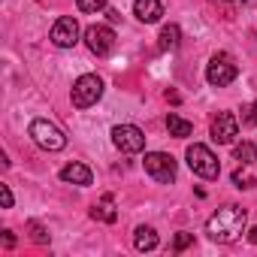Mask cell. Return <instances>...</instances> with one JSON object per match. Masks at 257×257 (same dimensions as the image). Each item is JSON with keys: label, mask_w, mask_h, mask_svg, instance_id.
Instances as JSON below:
<instances>
[{"label": "cell", "mask_w": 257, "mask_h": 257, "mask_svg": "<svg viewBox=\"0 0 257 257\" xmlns=\"http://www.w3.org/2000/svg\"><path fill=\"white\" fill-rule=\"evenodd\" d=\"M245 224H248V212H245L242 206L230 203V206L218 209V212L206 221V233H209L212 242L230 245V242H236V239L245 233Z\"/></svg>", "instance_id": "cell-1"}, {"label": "cell", "mask_w": 257, "mask_h": 257, "mask_svg": "<svg viewBox=\"0 0 257 257\" xmlns=\"http://www.w3.org/2000/svg\"><path fill=\"white\" fill-rule=\"evenodd\" d=\"M185 158H188V167H191L194 176H200V179H218L221 176V164H218V158L209 146L194 143V146H188Z\"/></svg>", "instance_id": "cell-2"}, {"label": "cell", "mask_w": 257, "mask_h": 257, "mask_svg": "<svg viewBox=\"0 0 257 257\" xmlns=\"http://www.w3.org/2000/svg\"><path fill=\"white\" fill-rule=\"evenodd\" d=\"M100 97H103V79H100L97 73L79 76L76 85H73V91H70V100H73L76 109H91Z\"/></svg>", "instance_id": "cell-3"}, {"label": "cell", "mask_w": 257, "mask_h": 257, "mask_svg": "<svg viewBox=\"0 0 257 257\" xmlns=\"http://www.w3.org/2000/svg\"><path fill=\"white\" fill-rule=\"evenodd\" d=\"M31 137H34V143H37L40 149H46V152H61V149L67 146L64 131H61L58 124L46 121V118H34V121H31Z\"/></svg>", "instance_id": "cell-4"}, {"label": "cell", "mask_w": 257, "mask_h": 257, "mask_svg": "<svg viewBox=\"0 0 257 257\" xmlns=\"http://www.w3.org/2000/svg\"><path fill=\"white\" fill-rule=\"evenodd\" d=\"M236 76H239V67L233 64V58H230L227 52L212 55V61L206 64V82H209L212 88H224V85L236 82Z\"/></svg>", "instance_id": "cell-5"}, {"label": "cell", "mask_w": 257, "mask_h": 257, "mask_svg": "<svg viewBox=\"0 0 257 257\" xmlns=\"http://www.w3.org/2000/svg\"><path fill=\"white\" fill-rule=\"evenodd\" d=\"M112 146L124 155H140L146 149V134L137 124H115L112 127Z\"/></svg>", "instance_id": "cell-6"}, {"label": "cell", "mask_w": 257, "mask_h": 257, "mask_svg": "<svg viewBox=\"0 0 257 257\" xmlns=\"http://www.w3.org/2000/svg\"><path fill=\"white\" fill-rule=\"evenodd\" d=\"M143 167H146V173H149L158 185L176 182V161H173V155H167V152H146Z\"/></svg>", "instance_id": "cell-7"}, {"label": "cell", "mask_w": 257, "mask_h": 257, "mask_svg": "<svg viewBox=\"0 0 257 257\" xmlns=\"http://www.w3.org/2000/svg\"><path fill=\"white\" fill-rule=\"evenodd\" d=\"M49 40H52L58 49H73V46L79 43V22H76L73 16L58 19V22L52 25V31H49Z\"/></svg>", "instance_id": "cell-8"}, {"label": "cell", "mask_w": 257, "mask_h": 257, "mask_svg": "<svg viewBox=\"0 0 257 257\" xmlns=\"http://www.w3.org/2000/svg\"><path fill=\"white\" fill-rule=\"evenodd\" d=\"M85 43H88V49H91L97 58H103V55H109V52L115 49V31H112L109 25H91V28L85 31Z\"/></svg>", "instance_id": "cell-9"}, {"label": "cell", "mask_w": 257, "mask_h": 257, "mask_svg": "<svg viewBox=\"0 0 257 257\" xmlns=\"http://www.w3.org/2000/svg\"><path fill=\"white\" fill-rule=\"evenodd\" d=\"M239 137V121L233 112H218V118L212 121V140L218 146H230Z\"/></svg>", "instance_id": "cell-10"}, {"label": "cell", "mask_w": 257, "mask_h": 257, "mask_svg": "<svg viewBox=\"0 0 257 257\" xmlns=\"http://www.w3.org/2000/svg\"><path fill=\"white\" fill-rule=\"evenodd\" d=\"M134 16L143 25H155V22H161L164 7H161V0H134Z\"/></svg>", "instance_id": "cell-11"}, {"label": "cell", "mask_w": 257, "mask_h": 257, "mask_svg": "<svg viewBox=\"0 0 257 257\" xmlns=\"http://www.w3.org/2000/svg\"><path fill=\"white\" fill-rule=\"evenodd\" d=\"M61 179H64L67 185H79V188H88V185L94 182V173H91L85 164H67V167L61 170Z\"/></svg>", "instance_id": "cell-12"}, {"label": "cell", "mask_w": 257, "mask_h": 257, "mask_svg": "<svg viewBox=\"0 0 257 257\" xmlns=\"http://www.w3.org/2000/svg\"><path fill=\"white\" fill-rule=\"evenodd\" d=\"M91 218H94V221H103V224H115V221H118V212H115V197H112V194H103V197H100V203H94Z\"/></svg>", "instance_id": "cell-13"}, {"label": "cell", "mask_w": 257, "mask_h": 257, "mask_svg": "<svg viewBox=\"0 0 257 257\" xmlns=\"http://www.w3.org/2000/svg\"><path fill=\"white\" fill-rule=\"evenodd\" d=\"M158 233H155V227H137L134 230V245H137V251H155L158 248Z\"/></svg>", "instance_id": "cell-14"}, {"label": "cell", "mask_w": 257, "mask_h": 257, "mask_svg": "<svg viewBox=\"0 0 257 257\" xmlns=\"http://www.w3.org/2000/svg\"><path fill=\"white\" fill-rule=\"evenodd\" d=\"M167 131H170V137L185 140V137H191V134H194V124H191V121H185L182 115L170 112V115H167Z\"/></svg>", "instance_id": "cell-15"}, {"label": "cell", "mask_w": 257, "mask_h": 257, "mask_svg": "<svg viewBox=\"0 0 257 257\" xmlns=\"http://www.w3.org/2000/svg\"><path fill=\"white\" fill-rule=\"evenodd\" d=\"M179 43H182V31H179V25H167V28L161 31V37H158V46H161L164 52L179 49Z\"/></svg>", "instance_id": "cell-16"}, {"label": "cell", "mask_w": 257, "mask_h": 257, "mask_svg": "<svg viewBox=\"0 0 257 257\" xmlns=\"http://www.w3.org/2000/svg\"><path fill=\"white\" fill-rule=\"evenodd\" d=\"M233 158H236L239 164L251 167V164L257 161V146H251V143H242V146H236V149H233Z\"/></svg>", "instance_id": "cell-17"}, {"label": "cell", "mask_w": 257, "mask_h": 257, "mask_svg": "<svg viewBox=\"0 0 257 257\" xmlns=\"http://www.w3.org/2000/svg\"><path fill=\"white\" fill-rule=\"evenodd\" d=\"M233 185H236V188H254L257 179H254L248 170H236V173H233Z\"/></svg>", "instance_id": "cell-18"}, {"label": "cell", "mask_w": 257, "mask_h": 257, "mask_svg": "<svg viewBox=\"0 0 257 257\" xmlns=\"http://www.w3.org/2000/svg\"><path fill=\"white\" fill-rule=\"evenodd\" d=\"M76 7H79V13H100V10H106V0H76Z\"/></svg>", "instance_id": "cell-19"}, {"label": "cell", "mask_w": 257, "mask_h": 257, "mask_svg": "<svg viewBox=\"0 0 257 257\" xmlns=\"http://www.w3.org/2000/svg\"><path fill=\"white\" fill-rule=\"evenodd\" d=\"M31 233H34V242H40V245L49 242V233H46V227L40 221H31Z\"/></svg>", "instance_id": "cell-20"}, {"label": "cell", "mask_w": 257, "mask_h": 257, "mask_svg": "<svg viewBox=\"0 0 257 257\" xmlns=\"http://www.w3.org/2000/svg\"><path fill=\"white\" fill-rule=\"evenodd\" d=\"M191 242H194V233H179V236H176V242H173V251H185Z\"/></svg>", "instance_id": "cell-21"}, {"label": "cell", "mask_w": 257, "mask_h": 257, "mask_svg": "<svg viewBox=\"0 0 257 257\" xmlns=\"http://www.w3.org/2000/svg\"><path fill=\"white\" fill-rule=\"evenodd\" d=\"M245 115H242V124H257V100H254V106H248V109H242Z\"/></svg>", "instance_id": "cell-22"}, {"label": "cell", "mask_w": 257, "mask_h": 257, "mask_svg": "<svg viewBox=\"0 0 257 257\" xmlns=\"http://www.w3.org/2000/svg\"><path fill=\"white\" fill-rule=\"evenodd\" d=\"M0 197H4V209H13V191H10V185H0Z\"/></svg>", "instance_id": "cell-23"}, {"label": "cell", "mask_w": 257, "mask_h": 257, "mask_svg": "<svg viewBox=\"0 0 257 257\" xmlns=\"http://www.w3.org/2000/svg\"><path fill=\"white\" fill-rule=\"evenodd\" d=\"M16 245V236H13V230H4V248H13Z\"/></svg>", "instance_id": "cell-24"}, {"label": "cell", "mask_w": 257, "mask_h": 257, "mask_svg": "<svg viewBox=\"0 0 257 257\" xmlns=\"http://www.w3.org/2000/svg\"><path fill=\"white\" fill-rule=\"evenodd\" d=\"M248 242H254V245H257V227H251V230H248Z\"/></svg>", "instance_id": "cell-25"}]
</instances>
